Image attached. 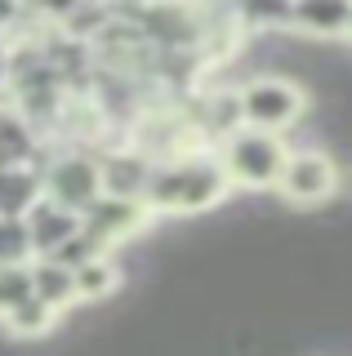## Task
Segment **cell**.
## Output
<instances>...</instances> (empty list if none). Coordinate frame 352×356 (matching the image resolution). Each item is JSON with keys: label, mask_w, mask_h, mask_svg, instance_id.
<instances>
[{"label": "cell", "mask_w": 352, "mask_h": 356, "mask_svg": "<svg viewBox=\"0 0 352 356\" xmlns=\"http://www.w3.org/2000/svg\"><path fill=\"white\" fill-rule=\"evenodd\" d=\"M232 192L237 187L227 178L223 161H218V152L201 147V152L174 156V161H157V174H152L143 205L152 209V218H188L223 205Z\"/></svg>", "instance_id": "6da1fadb"}, {"label": "cell", "mask_w": 352, "mask_h": 356, "mask_svg": "<svg viewBox=\"0 0 352 356\" xmlns=\"http://www.w3.org/2000/svg\"><path fill=\"white\" fill-rule=\"evenodd\" d=\"M241 116H246L250 129H263V134H290L299 129L312 111V94L290 81V76H277V72H263V76H250L241 81Z\"/></svg>", "instance_id": "7a4b0ae2"}, {"label": "cell", "mask_w": 352, "mask_h": 356, "mask_svg": "<svg viewBox=\"0 0 352 356\" xmlns=\"http://www.w3.org/2000/svg\"><path fill=\"white\" fill-rule=\"evenodd\" d=\"M285 156H290V143L281 134H263L250 125L218 147V161H223L232 187H241V192H277Z\"/></svg>", "instance_id": "3957f363"}, {"label": "cell", "mask_w": 352, "mask_h": 356, "mask_svg": "<svg viewBox=\"0 0 352 356\" xmlns=\"http://www.w3.org/2000/svg\"><path fill=\"white\" fill-rule=\"evenodd\" d=\"M45 196L67 205L72 214H85L98 196H103V170H98L94 147H76V143H54L45 161Z\"/></svg>", "instance_id": "277c9868"}, {"label": "cell", "mask_w": 352, "mask_h": 356, "mask_svg": "<svg viewBox=\"0 0 352 356\" xmlns=\"http://www.w3.org/2000/svg\"><path fill=\"white\" fill-rule=\"evenodd\" d=\"M335 192H339V161H335V152H326V147H290L285 170H281V183H277V196L285 200V205L312 209V205H326Z\"/></svg>", "instance_id": "5b68a950"}, {"label": "cell", "mask_w": 352, "mask_h": 356, "mask_svg": "<svg viewBox=\"0 0 352 356\" xmlns=\"http://www.w3.org/2000/svg\"><path fill=\"white\" fill-rule=\"evenodd\" d=\"M152 222V209L143 200H120V196H98L81 214V232L94 236L107 254H116L120 245H129L143 227Z\"/></svg>", "instance_id": "8992f818"}, {"label": "cell", "mask_w": 352, "mask_h": 356, "mask_svg": "<svg viewBox=\"0 0 352 356\" xmlns=\"http://www.w3.org/2000/svg\"><path fill=\"white\" fill-rule=\"evenodd\" d=\"M98 170H103V196L143 200L147 187H152V174H157V161L125 138V143H107V147H98Z\"/></svg>", "instance_id": "52a82bcc"}, {"label": "cell", "mask_w": 352, "mask_h": 356, "mask_svg": "<svg viewBox=\"0 0 352 356\" xmlns=\"http://www.w3.org/2000/svg\"><path fill=\"white\" fill-rule=\"evenodd\" d=\"M54 143L40 134L18 107H0V170H14V165H45Z\"/></svg>", "instance_id": "ba28073f"}, {"label": "cell", "mask_w": 352, "mask_h": 356, "mask_svg": "<svg viewBox=\"0 0 352 356\" xmlns=\"http://www.w3.org/2000/svg\"><path fill=\"white\" fill-rule=\"evenodd\" d=\"M348 18H352V5H330V0L290 5V36H299L307 44H339L348 40Z\"/></svg>", "instance_id": "9c48e42d"}, {"label": "cell", "mask_w": 352, "mask_h": 356, "mask_svg": "<svg viewBox=\"0 0 352 356\" xmlns=\"http://www.w3.org/2000/svg\"><path fill=\"white\" fill-rule=\"evenodd\" d=\"M23 222L31 232V245H36V259H49L58 245H67L72 236H81V214H72L67 205H58V200H49V196L40 200Z\"/></svg>", "instance_id": "30bf717a"}, {"label": "cell", "mask_w": 352, "mask_h": 356, "mask_svg": "<svg viewBox=\"0 0 352 356\" xmlns=\"http://www.w3.org/2000/svg\"><path fill=\"white\" fill-rule=\"evenodd\" d=\"M45 200V165L0 170V218H27Z\"/></svg>", "instance_id": "8fae6325"}, {"label": "cell", "mask_w": 352, "mask_h": 356, "mask_svg": "<svg viewBox=\"0 0 352 356\" xmlns=\"http://www.w3.org/2000/svg\"><path fill=\"white\" fill-rule=\"evenodd\" d=\"M31 272H36V298L40 303H49L54 312H72L81 307V294H76V272H67V267L49 263V259H36L31 263Z\"/></svg>", "instance_id": "7c38bea8"}, {"label": "cell", "mask_w": 352, "mask_h": 356, "mask_svg": "<svg viewBox=\"0 0 352 356\" xmlns=\"http://www.w3.org/2000/svg\"><path fill=\"white\" fill-rule=\"evenodd\" d=\"M116 289H120L116 254H107V259H94V263H85L81 272H76V294H81V303H103V298H112Z\"/></svg>", "instance_id": "4fadbf2b"}, {"label": "cell", "mask_w": 352, "mask_h": 356, "mask_svg": "<svg viewBox=\"0 0 352 356\" xmlns=\"http://www.w3.org/2000/svg\"><path fill=\"white\" fill-rule=\"evenodd\" d=\"M27 298H36V272H31V263L0 267V321L14 316Z\"/></svg>", "instance_id": "5bb4252c"}, {"label": "cell", "mask_w": 352, "mask_h": 356, "mask_svg": "<svg viewBox=\"0 0 352 356\" xmlns=\"http://www.w3.org/2000/svg\"><path fill=\"white\" fill-rule=\"evenodd\" d=\"M0 325H5V334H14V339H45V334L58 325V312L49 303H40V298H27V303L18 307L14 316H5Z\"/></svg>", "instance_id": "9a60e30c"}, {"label": "cell", "mask_w": 352, "mask_h": 356, "mask_svg": "<svg viewBox=\"0 0 352 356\" xmlns=\"http://www.w3.org/2000/svg\"><path fill=\"white\" fill-rule=\"evenodd\" d=\"M9 263H36V245L23 218H0V267Z\"/></svg>", "instance_id": "2e32d148"}, {"label": "cell", "mask_w": 352, "mask_h": 356, "mask_svg": "<svg viewBox=\"0 0 352 356\" xmlns=\"http://www.w3.org/2000/svg\"><path fill=\"white\" fill-rule=\"evenodd\" d=\"M94 259H107V250H103V245H98L94 236H85V232H81V236H72L67 245H58V250L49 254V263L67 267V272H81V267H85V263H94Z\"/></svg>", "instance_id": "e0dca14e"}, {"label": "cell", "mask_w": 352, "mask_h": 356, "mask_svg": "<svg viewBox=\"0 0 352 356\" xmlns=\"http://www.w3.org/2000/svg\"><path fill=\"white\" fill-rule=\"evenodd\" d=\"M9 103V44L0 40V107Z\"/></svg>", "instance_id": "ac0fdd59"}, {"label": "cell", "mask_w": 352, "mask_h": 356, "mask_svg": "<svg viewBox=\"0 0 352 356\" xmlns=\"http://www.w3.org/2000/svg\"><path fill=\"white\" fill-rule=\"evenodd\" d=\"M348 44H352V18H348Z\"/></svg>", "instance_id": "d6986e66"}]
</instances>
